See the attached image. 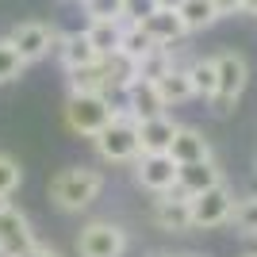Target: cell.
Listing matches in <instances>:
<instances>
[{
  "mask_svg": "<svg viewBox=\"0 0 257 257\" xmlns=\"http://www.w3.org/2000/svg\"><path fill=\"white\" fill-rule=\"evenodd\" d=\"M107 188V173L100 165H65L50 177L46 196L62 215H81L96 204Z\"/></svg>",
  "mask_w": 257,
  "mask_h": 257,
  "instance_id": "6da1fadb",
  "label": "cell"
},
{
  "mask_svg": "<svg viewBox=\"0 0 257 257\" xmlns=\"http://www.w3.org/2000/svg\"><path fill=\"white\" fill-rule=\"evenodd\" d=\"M215 69H219V81H215V96L207 100V107H211L215 119H230L249 85V62L238 50H219L215 54Z\"/></svg>",
  "mask_w": 257,
  "mask_h": 257,
  "instance_id": "7a4b0ae2",
  "label": "cell"
},
{
  "mask_svg": "<svg viewBox=\"0 0 257 257\" xmlns=\"http://www.w3.org/2000/svg\"><path fill=\"white\" fill-rule=\"evenodd\" d=\"M77 257H127L131 253V230L119 219H92L73 238Z\"/></svg>",
  "mask_w": 257,
  "mask_h": 257,
  "instance_id": "3957f363",
  "label": "cell"
},
{
  "mask_svg": "<svg viewBox=\"0 0 257 257\" xmlns=\"http://www.w3.org/2000/svg\"><path fill=\"white\" fill-rule=\"evenodd\" d=\"M92 150H96V158L104 161V165H135V158L142 154L139 123H135L127 111H119L96 139H92Z\"/></svg>",
  "mask_w": 257,
  "mask_h": 257,
  "instance_id": "277c9868",
  "label": "cell"
},
{
  "mask_svg": "<svg viewBox=\"0 0 257 257\" xmlns=\"http://www.w3.org/2000/svg\"><path fill=\"white\" fill-rule=\"evenodd\" d=\"M119 115V107L107 96H69L65 100V127L81 139H96L100 131Z\"/></svg>",
  "mask_w": 257,
  "mask_h": 257,
  "instance_id": "5b68a950",
  "label": "cell"
},
{
  "mask_svg": "<svg viewBox=\"0 0 257 257\" xmlns=\"http://www.w3.org/2000/svg\"><path fill=\"white\" fill-rule=\"evenodd\" d=\"M234 200H238V192L230 181L192 196L188 200V207H192V230H219V226H226L230 223V211H234Z\"/></svg>",
  "mask_w": 257,
  "mask_h": 257,
  "instance_id": "8992f818",
  "label": "cell"
},
{
  "mask_svg": "<svg viewBox=\"0 0 257 257\" xmlns=\"http://www.w3.org/2000/svg\"><path fill=\"white\" fill-rule=\"evenodd\" d=\"M4 39L20 50V58L27 65H35V62H43V58H50V54L58 50L62 31H58L54 23H43V20H23V23H16Z\"/></svg>",
  "mask_w": 257,
  "mask_h": 257,
  "instance_id": "52a82bcc",
  "label": "cell"
},
{
  "mask_svg": "<svg viewBox=\"0 0 257 257\" xmlns=\"http://www.w3.org/2000/svg\"><path fill=\"white\" fill-rule=\"evenodd\" d=\"M39 242H43V238H39L31 215L23 211V207L8 204L4 211H0V249H4V253L23 257V253H31Z\"/></svg>",
  "mask_w": 257,
  "mask_h": 257,
  "instance_id": "ba28073f",
  "label": "cell"
},
{
  "mask_svg": "<svg viewBox=\"0 0 257 257\" xmlns=\"http://www.w3.org/2000/svg\"><path fill=\"white\" fill-rule=\"evenodd\" d=\"M177 161L169 154H139L131 173H135V184H139L142 192L150 196H161V192H173L177 188Z\"/></svg>",
  "mask_w": 257,
  "mask_h": 257,
  "instance_id": "9c48e42d",
  "label": "cell"
},
{
  "mask_svg": "<svg viewBox=\"0 0 257 257\" xmlns=\"http://www.w3.org/2000/svg\"><path fill=\"white\" fill-rule=\"evenodd\" d=\"M150 223L161 234H192V207H188V196H181L177 188L173 192H161L150 200Z\"/></svg>",
  "mask_w": 257,
  "mask_h": 257,
  "instance_id": "30bf717a",
  "label": "cell"
},
{
  "mask_svg": "<svg viewBox=\"0 0 257 257\" xmlns=\"http://www.w3.org/2000/svg\"><path fill=\"white\" fill-rule=\"evenodd\" d=\"M119 111H127L135 123H146V119L165 115V100H161L154 81H135V85L123 88V107Z\"/></svg>",
  "mask_w": 257,
  "mask_h": 257,
  "instance_id": "8fae6325",
  "label": "cell"
},
{
  "mask_svg": "<svg viewBox=\"0 0 257 257\" xmlns=\"http://www.w3.org/2000/svg\"><path fill=\"white\" fill-rule=\"evenodd\" d=\"M226 177H223V165L215 158H207V161H192V165H181L177 169V192L181 196H200V192H207V188H215V184H223Z\"/></svg>",
  "mask_w": 257,
  "mask_h": 257,
  "instance_id": "7c38bea8",
  "label": "cell"
},
{
  "mask_svg": "<svg viewBox=\"0 0 257 257\" xmlns=\"http://www.w3.org/2000/svg\"><path fill=\"white\" fill-rule=\"evenodd\" d=\"M169 158L177 161V165H192V161L215 158V150H211V139H207L200 127L181 123V127H177V135H173V142H169Z\"/></svg>",
  "mask_w": 257,
  "mask_h": 257,
  "instance_id": "4fadbf2b",
  "label": "cell"
},
{
  "mask_svg": "<svg viewBox=\"0 0 257 257\" xmlns=\"http://www.w3.org/2000/svg\"><path fill=\"white\" fill-rule=\"evenodd\" d=\"M58 62H62V69L69 73V69H85V65H96L100 54L92 50V43H88L85 31H65L62 39H58Z\"/></svg>",
  "mask_w": 257,
  "mask_h": 257,
  "instance_id": "5bb4252c",
  "label": "cell"
},
{
  "mask_svg": "<svg viewBox=\"0 0 257 257\" xmlns=\"http://www.w3.org/2000/svg\"><path fill=\"white\" fill-rule=\"evenodd\" d=\"M177 119L169 115H158V119H146V123H139V146L142 154H169V142L173 135H177Z\"/></svg>",
  "mask_w": 257,
  "mask_h": 257,
  "instance_id": "9a60e30c",
  "label": "cell"
},
{
  "mask_svg": "<svg viewBox=\"0 0 257 257\" xmlns=\"http://www.w3.org/2000/svg\"><path fill=\"white\" fill-rule=\"evenodd\" d=\"M142 27H146V35L154 39V46H177L184 35H188L184 23H181V16H177V12H165V8H158Z\"/></svg>",
  "mask_w": 257,
  "mask_h": 257,
  "instance_id": "2e32d148",
  "label": "cell"
},
{
  "mask_svg": "<svg viewBox=\"0 0 257 257\" xmlns=\"http://www.w3.org/2000/svg\"><path fill=\"white\" fill-rule=\"evenodd\" d=\"M184 73H188V81H192L196 100H211L215 96V81H219L215 54H192V62L184 65Z\"/></svg>",
  "mask_w": 257,
  "mask_h": 257,
  "instance_id": "e0dca14e",
  "label": "cell"
},
{
  "mask_svg": "<svg viewBox=\"0 0 257 257\" xmlns=\"http://www.w3.org/2000/svg\"><path fill=\"white\" fill-rule=\"evenodd\" d=\"M123 27H127L123 20H88L85 35H88V43H92V50H96L100 58H107V54H115L119 43H123Z\"/></svg>",
  "mask_w": 257,
  "mask_h": 257,
  "instance_id": "ac0fdd59",
  "label": "cell"
},
{
  "mask_svg": "<svg viewBox=\"0 0 257 257\" xmlns=\"http://www.w3.org/2000/svg\"><path fill=\"white\" fill-rule=\"evenodd\" d=\"M226 226H230L242 242H257V192H242L238 196Z\"/></svg>",
  "mask_w": 257,
  "mask_h": 257,
  "instance_id": "d6986e66",
  "label": "cell"
},
{
  "mask_svg": "<svg viewBox=\"0 0 257 257\" xmlns=\"http://www.w3.org/2000/svg\"><path fill=\"white\" fill-rule=\"evenodd\" d=\"M177 54H173V46H150V50L139 58V81H154L158 85L165 73H173L177 69Z\"/></svg>",
  "mask_w": 257,
  "mask_h": 257,
  "instance_id": "ffe728a7",
  "label": "cell"
},
{
  "mask_svg": "<svg viewBox=\"0 0 257 257\" xmlns=\"http://www.w3.org/2000/svg\"><path fill=\"white\" fill-rule=\"evenodd\" d=\"M177 16H181L188 35H200V31H207V27L219 23V12H215L211 0H184L181 8H177Z\"/></svg>",
  "mask_w": 257,
  "mask_h": 257,
  "instance_id": "44dd1931",
  "label": "cell"
},
{
  "mask_svg": "<svg viewBox=\"0 0 257 257\" xmlns=\"http://www.w3.org/2000/svg\"><path fill=\"white\" fill-rule=\"evenodd\" d=\"M158 92H161V100H165V107H181V104H188V100H196L192 81H188V73H184V65H177L173 73L161 77Z\"/></svg>",
  "mask_w": 257,
  "mask_h": 257,
  "instance_id": "7402d4cb",
  "label": "cell"
},
{
  "mask_svg": "<svg viewBox=\"0 0 257 257\" xmlns=\"http://www.w3.org/2000/svg\"><path fill=\"white\" fill-rule=\"evenodd\" d=\"M104 62V69H107V77H111V85L123 92L127 85H135L139 81V62L131 58V54H123V50H115V54H107V58H100Z\"/></svg>",
  "mask_w": 257,
  "mask_h": 257,
  "instance_id": "603a6c76",
  "label": "cell"
},
{
  "mask_svg": "<svg viewBox=\"0 0 257 257\" xmlns=\"http://www.w3.org/2000/svg\"><path fill=\"white\" fill-rule=\"evenodd\" d=\"M23 73H27V62L20 58V50L8 39H0V85H16Z\"/></svg>",
  "mask_w": 257,
  "mask_h": 257,
  "instance_id": "cb8c5ba5",
  "label": "cell"
},
{
  "mask_svg": "<svg viewBox=\"0 0 257 257\" xmlns=\"http://www.w3.org/2000/svg\"><path fill=\"white\" fill-rule=\"evenodd\" d=\"M20 184H23V165L12 158V154L0 150V196L12 200V196L20 192Z\"/></svg>",
  "mask_w": 257,
  "mask_h": 257,
  "instance_id": "d4e9b609",
  "label": "cell"
},
{
  "mask_svg": "<svg viewBox=\"0 0 257 257\" xmlns=\"http://www.w3.org/2000/svg\"><path fill=\"white\" fill-rule=\"evenodd\" d=\"M150 46H154V39L146 35V27H142V23H127V27H123V43H119V50H123V54H131V58L139 62Z\"/></svg>",
  "mask_w": 257,
  "mask_h": 257,
  "instance_id": "484cf974",
  "label": "cell"
},
{
  "mask_svg": "<svg viewBox=\"0 0 257 257\" xmlns=\"http://www.w3.org/2000/svg\"><path fill=\"white\" fill-rule=\"evenodd\" d=\"M88 20H123V0H81Z\"/></svg>",
  "mask_w": 257,
  "mask_h": 257,
  "instance_id": "4316f807",
  "label": "cell"
},
{
  "mask_svg": "<svg viewBox=\"0 0 257 257\" xmlns=\"http://www.w3.org/2000/svg\"><path fill=\"white\" fill-rule=\"evenodd\" d=\"M158 12V0H123V23H146Z\"/></svg>",
  "mask_w": 257,
  "mask_h": 257,
  "instance_id": "83f0119b",
  "label": "cell"
},
{
  "mask_svg": "<svg viewBox=\"0 0 257 257\" xmlns=\"http://www.w3.org/2000/svg\"><path fill=\"white\" fill-rule=\"evenodd\" d=\"M215 12H219V20H226V16H238L242 12V0H211Z\"/></svg>",
  "mask_w": 257,
  "mask_h": 257,
  "instance_id": "f1b7e54d",
  "label": "cell"
},
{
  "mask_svg": "<svg viewBox=\"0 0 257 257\" xmlns=\"http://www.w3.org/2000/svg\"><path fill=\"white\" fill-rule=\"evenodd\" d=\"M23 257H65V253H62L58 246H50V242H39L31 253H23Z\"/></svg>",
  "mask_w": 257,
  "mask_h": 257,
  "instance_id": "f546056e",
  "label": "cell"
},
{
  "mask_svg": "<svg viewBox=\"0 0 257 257\" xmlns=\"http://www.w3.org/2000/svg\"><path fill=\"white\" fill-rule=\"evenodd\" d=\"M184 0H158V8H165V12H177Z\"/></svg>",
  "mask_w": 257,
  "mask_h": 257,
  "instance_id": "4dcf8cb0",
  "label": "cell"
},
{
  "mask_svg": "<svg viewBox=\"0 0 257 257\" xmlns=\"http://www.w3.org/2000/svg\"><path fill=\"white\" fill-rule=\"evenodd\" d=\"M242 12H246V16H257V0H242Z\"/></svg>",
  "mask_w": 257,
  "mask_h": 257,
  "instance_id": "1f68e13d",
  "label": "cell"
},
{
  "mask_svg": "<svg viewBox=\"0 0 257 257\" xmlns=\"http://www.w3.org/2000/svg\"><path fill=\"white\" fill-rule=\"evenodd\" d=\"M177 257H211V253H200V249H188V253H177Z\"/></svg>",
  "mask_w": 257,
  "mask_h": 257,
  "instance_id": "d6a6232c",
  "label": "cell"
},
{
  "mask_svg": "<svg viewBox=\"0 0 257 257\" xmlns=\"http://www.w3.org/2000/svg\"><path fill=\"white\" fill-rule=\"evenodd\" d=\"M249 169H253V177H257V150H253V158H249Z\"/></svg>",
  "mask_w": 257,
  "mask_h": 257,
  "instance_id": "836d02e7",
  "label": "cell"
},
{
  "mask_svg": "<svg viewBox=\"0 0 257 257\" xmlns=\"http://www.w3.org/2000/svg\"><path fill=\"white\" fill-rule=\"evenodd\" d=\"M12 204V200H8V196H0V211H4V207H8Z\"/></svg>",
  "mask_w": 257,
  "mask_h": 257,
  "instance_id": "e575fe53",
  "label": "cell"
},
{
  "mask_svg": "<svg viewBox=\"0 0 257 257\" xmlns=\"http://www.w3.org/2000/svg\"><path fill=\"white\" fill-rule=\"evenodd\" d=\"M150 257H177V253H150Z\"/></svg>",
  "mask_w": 257,
  "mask_h": 257,
  "instance_id": "d590c367",
  "label": "cell"
},
{
  "mask_svg": "<svg viewBox=\"0 0 257 257\" xmlns=\"http://www.w3.org/2000/svg\"><path fill=\"white\" fill-rule=\"evenodd\" d=\"M238 257H257V253H238Z\"/></svg>",
  "mask_w": 257,
  "mask_h": 257,
  "instance_id": "8d00e7d4",
  "label": "cell"
},
{
  "mask_svg": "<svg viewBox=\"0 0 257 257\" xmlns=\"http://www.w3.org/2000/svg\"><path fill=\"white\" fill-rule=\"evenodd\" d=\"M0 257H12V253H4V249H0Z\"/></svg>",
  "mask_w": 257,
  "mask_h": 257,
  "instance_id": "74e56055",
  "label": "cell"
},
{
  "mask_svg": "<svg viewBox=\"0 0 257 257\" xmlns=\"http://www.w3.org/2000/svg\"><path fill=\"white\" fill-rule=\"evenodd\" d=\"M77 4H81V0H77Z\"/></svg>",
  "mask_w": 257,
  "mask_h": 257,
  "instance_id": "f35d334b",
  "label": "cell"
}]
</instances>
